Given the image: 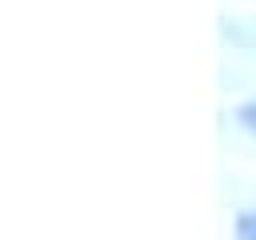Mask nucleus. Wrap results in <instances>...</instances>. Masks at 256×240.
Instances as JSON below:
<instances>
[{
  "instance_id": "f257e3e1",
  "label": "nucleus",
  "mask_w": 256,
  "mask_h": 240,
  "mask_svg": "<svg viewBox=\"0 0 256 240\" xmlns=\"http://www.w3.org/2000/svg\"><path fill=\"white\" fill-rule=\"evenodd\" d=\"M236 240H256V208H244L236 216Z\"/></svg>"
},
{
  "instance_id": "f03ea898",
  "label": "nucleus",
  "mask_w": 256,
  "mask_h": 240,
  "mask_svg": "<svg viewBox=\"0 0 256 240\" xmlns=\"http://www.w3.org/2000/svg\"><path fill=\"white\" fill-rule=\"evenodd\" d=\"M240 124H244L248 132H256V100H248V104L240 108Z\"/></svg>"
}]
</instances>
